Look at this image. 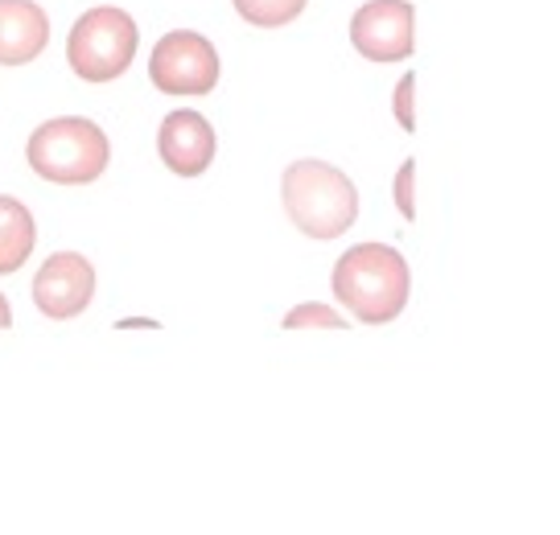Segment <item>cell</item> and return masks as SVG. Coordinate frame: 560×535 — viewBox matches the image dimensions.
<instances>
[{
  "instance_id": "obj_1",
  "label": "cell",
  "mask_w": 560,
  "mask_h": 535,
  "mask_svg": "<svg viewBox=\"0 0 560 535\" xmlns=\"http://www.w3.org/2000/svg\"><path fill=\"white\" fill-rule=\"evenodd\" d=\"M334 296L354 313L363 326H387L396 322L412 293L408 259L387 243H359L347 256H338L330 277Z\"/></svg>"
},
{
  "instance_id": "obj_2",
  "label": "cell",
  "mask_w": 560,
  "mask_h": 535,
  "mask_svg": "<svg viewBox=\"0 0 560 535\" xmlns=\"http://www.w3.org/2000/svg\"><path fill=\"white\" fill-rule=\"evenodd\" d=\"M280 202L289 223L298 226L310 240H338L342 231L359 223V190L347 173L317 161V156H301L293 161L284 177H280Z\"/></svg>"
},
{
  "instance_id": "obj_3",
  "label": "cell",
  "mask_w": 560,
  "mask_h": 535,
  "mask_svg": "<svg viewBox=\"0 0 560 535\" xmlns=\"http://www.w3.org/2000/svg\"><path fill=\"white\" fill-rule=\"evenodd\" d=\"M25 156H30V170L50 186H91L104 177L112 144L104 128L88 116H58L34 128Z\"/></svg>"
},
{
  "instance_id": "obj_4",
  "label": "cell",
  "mask_w": 560,
  "mask_h": 535,
  "mask_svg": "<svg viewBox=\"0 0 560 535\" xmlns=\"http://www.w3.org/2000/svg\"><path fill=\"white\" fill-rule=\"evenodd\" d=\"M140 46L137 21L128 18L116 4H95L83 18L74 21L67 37V58L70 70L83 83H116L124 70L132 67Z\"/></svg>"
},
{
  "instance_id": "obj_5",
  "label": "cell",
  "mask_w": 560,
  "mask_h": 535,
  "mask_svg": "<svg viewBox=\"0 0 560 535\" xmlns=\"http://www.w3.org/2000/svg\"><path fill=\"white\" fill-rule=\"evenodd\" d=\"M219 50L194 30H174L153 46L149 79L161 95H210L219 83Z\"/></svg>"
},
{
  "instance_id": "obj_6",
  "label": "cell",
  "mask_w": 560,
  "mask_h": 535,
  "mask_svg": "<svg viewBox=\"0 0 560 535\" xmlns=\"http://www.w3.org/2000/svg\"><path fill=\"white\" fill-rule=\"evenodd\" d=\"M350 46L371 62H404L417 50V9L408 0H368L350 18Z\"/></svg>"
},
{
  "instance_id": "obj_7",
  "label": "cell",
  "mask_w": 560,
  "mask_h": 535,
  "mask_svg": "<svg viewBox=\"0 0 560 535\" xmlns=\"http://www.w3.org/2000/svg\"><path fill=\"white\" fill-rule=\"evenodd\" d=\"M95 296V268L79 252H58L34 277V305L50 322H70L91 305Z\"/></svg>"
},
{
  "instance_id": "obj_8",
  "label": "cell",
  "mask_w": 560,
  "mask_h": 535,
  "mask_svg": "<svg viewBox=\"0 0 560 535\" xmlns=\"http://www.w3.org/2000/svg\"><path fill=\"white\" fill-rule=\"evenodd\" d=\"M214 128L198 112H170L158 128V153L177 177H202L214 161Z\"/></svg>"
},
{
  "instance_id": "obj_9",
  "label": "cell",
  "mask_w": 560,
  "mask_h": 535,
  "mask_svg": "<svg viewBox=\"0 0 560 535\" xmlns=\"http://www.w3.org/2000/svg\"><path fill=\"white\" fill-rule=\"evenodd\" d=\"M50 46V18L37 0H0V67H25Z\"/></svg>"
},
{
  "instance_id": "obj_10",
  "label": "cell",
  "mask_w": 560,
  "mask_h": 535,
  "mask_svg": "<svg viewBox=\"0 0 560 535\" xmlns=\"http://www.w3.org/2000/svg\"><path fill=\"white\" fill-rule=\"evenodd\" d=\"M34 243H37V223L30 207L0 194V277L18 272L25 259L34 256Z\"/></svg>"
},
{
  "instance_id": "obj_11",
  "label": "cell",
  "mask_w": 560,
  "mask_h": 535,
  "mask_svg": "<svg viewBox=\"0 0 560 535\" xmlns=\"http://www.w3.org/2000/svg\"><path fill=\"white\" fill-rule=\"evenodd\" d=\"M310 0H235V13L256 30H280L293 25L305 13Z\"/></svg>"
},
{
  "instance_id": "obj_12",
  "label": "cell",
  "mask_w": 560,
  "mask_h": 535,
  "mask_svg": "<svg viewBox=\"0 0 560 535\" xmlns=\"http://www.w3.org/2000/svg\"><path fill=\"white\" fill-rule=\"evenodd\" d=\"M280 326H284V329H310V326L347 329L350 322L342 317V313H334L330 305H317V301H310V305H298V310H289V317H284Z\"/></svg>"
},
{
  "instance_id": "obj_13",
  "label": "cell",
  "mask_w": 560,
  "mask_h": 535,
  "mask_svg": "<svg viewBox=\"0 0 560 535\" xmlns=\"http://www.w3.org/2000/svg\"><path fill=\"white\" fill-rule=\"evenodd\" d=\"M412 186H417V161H404L400 173H396V207L408 223H417V198H412Z\"/></svg>"
},
{
  "instance_id": "obj_14",
  "label": "cell",
  "mask_w": 560,
  "mask_h": 535,
  "mask_svg": "<svg viewBox=\"0 0 560 535\" xmlns=\"http://www.w3.org/2000/svg\"><path fill=\"white\" fill-rule=\"evenodd\" d=\"M412 91H417V74H404L400 83H396V95H392V112H396V120H400L404 132H412V128H417V112H412Z\"/></svg>"
},
{
  "instance_id": "obj_15",
  "label": "cell",
  "mask_w": 560,
  "mask_h": 535,
  "mask_svg": "<svg viewBox=\"0 0 560 535\" xmlns=\"http://www.w3.org/2000/svg\"><path fill=\"white\" fill-rule=\"evenodd\" d=\"M13 326V310H9V296L0 293V329H9Z\"/></svg>"
}]
</instances>
